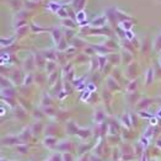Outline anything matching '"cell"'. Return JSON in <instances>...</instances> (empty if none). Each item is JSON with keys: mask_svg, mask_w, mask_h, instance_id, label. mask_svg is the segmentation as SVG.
Here are the masks:
<instances>
[{"mask_svg": "<svg viewBox=\"0 0 161 161\" xmlns=\"http://www.w3.org/2000/svg\"><path fill=\"white\" fill-rule=\"evenodd\" d=\"M19 140L16 139V138H5V139H3V144H14V143H17Z\"/></svg>", "mask_w": 161, "mask_h": 161, "instance_id": "obj_1", "label": "cell"}, {"mask_svg": "<svg viewBox=\"0 0 161 161\" xmlns=\"http://www.w3.org/2000/svg\"><path fill=\"white\" fill-rule=\"evenodd\" d=\"M80 135V137H82V138H85V137H89L90 135V132L89 130H85V129H81V130H79V133H77Z\"/></svg>", "mask_w": 161, "mask_h": 161, "instance_id": "obj_2", "label": "cell"}, {"mask_svg": "<svg viewBox=\"0 0 161 161\" xmlns=\"http://www.w3.org/2000/svg\"><path fill=\"white\" fill-rule=\"evenodd\" d=\"M104 21H105V17H104V16H102L101 19L95 20V21H94V25H95V26H101V25L104 23Z\"/></svg>", "mask_w": 161, "mask_h": 161, "instance_id": "obj_3", "label": "cell"}, {"mask_svg": "<svg viewBox=\"0 0 161 161\" xmlns=\"http://www.w3.org/2000/svg\"><path fill=\"white\" fill-rule=\"evenodd\" d=\"M53 37H54V39L57 41H59V38H60V32H59V30H57V31H54V35H53Z\"/></svg>", "mask_w": 161, "mask_h": 161, "instance_id": "obj_4", "label": "cell"}, {"mask_svg": "<svg viewBox=\"0 0 161 161\" xmlns=\"http://www.w3.org/2000/svg\"><path fill=\"white\" fill-rule=\"evenodd\" d=\"M54 142H55V140L54 139H46V144H48V145H53V144H54Z\"/></svg>", "mask_w": 161, "mask_h": 161, "instance_id": "obj_5", "label": "cell"}, {"mask_svg": "<svg viewBox=\"0 0 161 161\" xmlns=\"http://www.w3.org/2000/svg\"><path fill=\"white\" fill-rule=\"evenodd\" d=\"M59 16H61V17H65V16H68V14H65L64 10L61 9V10H59Z\"/></svg>", "mask_w": 161, "mask_h": 161, "instance_id": "obj_6", "label": "cell"}, {"mask_svg": "<svg viewBox=\"0 0 161 161\" xmlns=\"http://www.w3.org/2000/svg\"><path fill=\"white\" fill-rule=\"evenodd\" d=\"M19 150H20V151H22V154H25V152L27 151L26 148H19Z\"/></svg>", "mask_w": 161, "mask_h": 161, "instance_id": "obj_7", "label": "cell"}, {"mask_svg": "<svg viewBox=\"0 0 161 161\" xmlns=\"http://www.w3.org/2000/svg\"><path fill=\"white\" fill-rule=\"evenodd\" d=\"M148 77H149V80H148V84H150V79H151V70H149V75H148Z\"/></svg>", "mask_w": 161, "mask_h": 161, "instance_id": "obj_8", "label": "cell"}, {"mask_svg": "<svg viewBox=\"0 0 161 161\" xmlns=\"http://www.w3.org/2000/svg\"><path fill=\"white\" fill-rule=\"evenodd\" d=\"M67 1H68V0H67Z\"/></svg>", "mask_w": 161, "mask_h": 161, "instance_id": "obj_9", "label": "cell"}]
</instances>
